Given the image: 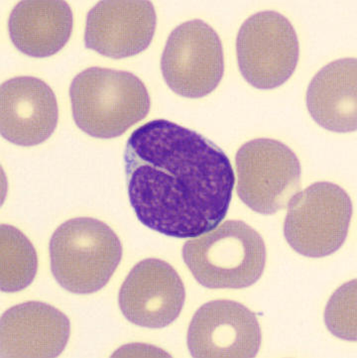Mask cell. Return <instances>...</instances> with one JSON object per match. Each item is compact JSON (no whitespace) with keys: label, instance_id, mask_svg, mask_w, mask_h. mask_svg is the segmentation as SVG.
<instances>
[{"label":"cell","instance_id":"cell-2","mask_svg":"<svg viewBox=\"0 0 357 358\" xmlns=\"http://www.w3.org/2000/svg\"><path fill=\"white\" fill-rule=\"evenodd\" d=\"M70 97L75 124L96 138L120 136L150 111L145 85L124 71L87 69L73 80Z\"/></svg>","mask_w":357,"mask_h":358},{"label":"cell","instance_id":"cell-17","mask_svg":"<svg viewBox=\"0 0 357 358\" xmlns=\"http://www.w3.org/2000/svg\"><path fill=\"white\" fill-rule=\"evenodd\" d=\"M328 331L344 341H356V280L335 292L326 308Z\"/></svg>","mask_w":357,"mask_h":358},{"label":"cell","instance_id":"cell-11","mask_svg":"<svg viewBox=\"0 0 357 358\" xmlns=\"http://www.w3.org/2000/svg\"><path fill=\"white\" fill-rule=\"evenodd\" d=\"M157 25L146 0H103L87 13L85 44L112 59L136 56L148 48Z\"/></svg>","mask_w":357,"mask_h":358},{"label":"cell","instance_id":"cell-14","mask_svg":"<svg viewBox=\"0 0 357 358\" xmlns=\"http://www.w3.org/2000/svg\"><path fill=\"white\" fill-rule=\"evenodd\" d=\"M73 13L62 0H24L9 16L8 30L14 46L25 55H55L70 39Z\"/></svg>","mask_w":357,"mask_h":358},{"label":"cell","instance_id":"cell-4","mask_svg":"<svg viewBox=\"0 0 357 358\" xmlns=\"http://www.w3.org/2000/svg\"><path fill=\"white\" fill-rule=\"evenodd\" d=\"M122 257L117 234L105 222L91 217L64 222L50 241L52 273L71 293L84 295L103 289Z\"/></svg>","mask_w":357,"mask_h":358},{"label":"cell","instance_id":"cell-7","mask_svg":"<svg viewBox=\"0 0 357 358\" xmlns=\"http://www.w3.org/2000/svg\"><path fill=\"white\" fill-rule=\"evenodd\" d=\"M238 67L248 84L273 90L292 77L300 45L289 20L275 11H262L247 19L236 38Z\"/></svg>","mask_w":357,"mask_h":358},{"label":"cell","instance_id":"cell-13","mask_svg":"<svg viewBox=\"0 0 357 358\" xmlns=\"http://www.w3.org/2000/svg\"><path fill=\"white\" fill-rule=\"evenodd\" d=\"M70 334V320L60 310L34 301L20 303L2 315L1 357H58Z\"/></svg>","mask_w":357,"mask_h":358},{"label":"cell","instance_id":"cell-16","mask_svg":"<svg viewBox=\"0 0 357 358\" xmlns=\"http://www.w3.org/2000/svg\"><path fill=\"white\" fill-rule=\"evenodd\" d=\"M0 248L1 291L13 293L27 288L37 274L38 258L33 244L16 227L2 224Z\"/></svg>","mask_w":357,"mask_h":358},{"label":"cell","instance_id":"cell-5","mask_svg":"<svg viewBox=\"0 0 357 358\" xmlns=\"http://www.w3.org/2000/svg\"><path fill=\"white\" fill-rule=\"evenodd\" d=\"M287 207L284 236L296 252L321 258L344 245L352 217L351 200L344 189L314 182L296 194Z\"/></svg>","mask_w":357,"mask_h":358},{"label":"cell","instance_id":"cell-1","mask_svg":"<svg viewBox=\"0 0 357 358\" xmlns=\"http://www.w3.org/2000/svg\"><path fill=\"white\" fill-rule=\"evenodd\" d=\"M124 163L130 205L148 229L195 238L228 215L233 166L221 147L198 132L166 120L145 123L130 135Z\"/></svg>","mask_w":357,"mask_h":358},{"label":"cell","instance_id":"cell-9","mask_svg":"<svg viewBox=\"0 0 357 358\" xmlns=\"http://www.w3.org/2000/svg\"><path fill=\"white\" fill-rule=\"evenodd\" d=\"M262 334L258 320L242 303L216 300L196 312L189 327V350L196 358H252Z\"/></svg>","mask_w":357,"mask_h":358},{"label":"cell","instance_id":"cell-8","mask_svg":"<svg viewBox=\"0 0 357 358\" xmlns=\"http://www.w3.org/2000/svg\"><path fill=\"white\" fill-rule=\"evenodd\" d=\"M161 71L168 87L179 96L189 99L207 96L224 77L221 38L200 19L182 23L168 37Z\"/></svg>","mask_w":357,"mask_h":358},{"label":"cell","instance_id":"cell-12","mask_svg":"<svg viewBox=\"0 0 357 358\" xmlns=\"http://www.w3.org/2000/svg\"><path fill=\"white\" fill-rule=\"evenodd\" d=\"M59 110L55 94L43 80L17 77L0 87V131L15 145L36 146L55 131Z\"/></svg>","mask_w":357,"mask_h":358},{"label":"cell","instance_id":"cell-15","mask_svg":"<svg viewBox=\"0 0 357 358\" xmlns=\"http://www.w3.org/2000/svg\"><path fill=\"white\" fill-rule=\"evenodd\" d=\"M356 58L340 59L321 69L307 91V108L320 127L333 132L356 131Z\"/></svg>","mask_w":357,"mask_h":358},{"label":"cell","instance_id":"cell-6","mask_svg":"<svg viewBox=\"0 0 357 358\" xmlns=\"http://www.w3.org/2000/svg\"><path fill=\"white\" fill-rule=\"evenodd\" d=\"M238 196L248 208L271 215L287 207L301 189L297 155L278 140H252L236 153Z\"/></svg>","mask_w":357,"mask_h":358},{"label":"cell","instance_id":"cell-10","mask_svg":"<svg viewBox=\"0 0 357 358\" xmlns=\"http://www.w3.org/2000/svg\"><path fill=\"white\" fill-rule=\"evenodd\" d=\"M186 291L181 277L163 260L149 258L137 263L118 295L122 314L142 328L163 329L178 319Z\"/></svg>","mask_w":357,"mask_h":358},{"label":"cell","instance_id":"cell-3","mask_svg":"<svg viewBox=\"0 0 357 358\" xmlns=\"http://www.w3.org/2000/svg\"><path fill=\"white\" fill-rule=\"evenodd\" d=\"M187 267L209 289H243L256 283L266 264L263 238L241 220H228L205 236L187 241Z\"/></svg>","mask_w":357,"mask_h":358}]
</instances>
